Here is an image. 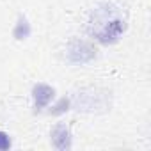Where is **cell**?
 Returning <instances> with one entry per match:
<instances>
[{"mask_svg":"<svg viewBox=\"0 0 151 151\" xmlns=\"http://www.w3.org/2000/svg\"><path fill=\"white\" fill-rule=\"evenodd\" d=\"M89 34L101 45H114L121 39L126 30V18L121 9L114 4H100L89 18L87 23Z\"/></svg>","mask_w":151,"mask_h":151,"instance_id":"6da1fadb","label":"cell"},{"mask_svg":"<svg viewBox=\"0 0 151 151\" xmlns=\"http://www.w3.org/2000/svg\"><path fill=\"white\" fill-rule=\"evenodd\" d=\"M71 107L78 112H105L109 103V93L100 89H82L71 100Z\"/></svg>","mask_w":151,"mask_h":151,"instance_id":"7a4b0ae2","label":"cell"},{"mask_svg":"<svg viewBox=\"0 0 151 151\" xmlns=\"http://www.w3.org/2000/svg\"><path fill=\"white\" fill-rule=\"evenodd\" d=\"M66 57L71 64H87L96 57V50L87 41L73 39L66 48Z\"/></svg>","mask_w":151,"mask_h":151,"instance_id":"3957f363","label":"cell"},{"mask_svg":"<svg viewBox=\"0 0 151 151\" xmlns=\"http://www.w3.org/2000/svg\"><path fill=\"white\" fill-rule=\"evenodd\" d=\"M50 140H52V146L59 151H66V149H71L73 146V133H71V128L66 124V123H57L52 132H50Z\"/></svg>","mask_w":151,"mask_h":151,"instance_id":"277c9868","label":"cell"},{"mask_svg":"<svg viewBox=\"0 0 151 151\" xmlns=\"http://www.w3.org/2000/svg\"><path fill=\"white\" fill-rule=\"evenodd\" d=\"M55 98V89L48 84H36L32 89V100H34V109L36 112L45 110L46 107H50V103Z\"/></svg>","mask_w":151,"mask_h":151,"instance_id":"5b68a950","label":"cell"},{"mask_svg":"<svg viewBox=\"0 0 151 151\" xmlns=\"http://www.w3.org/2000/svg\"><path fill=\"white\" fill-rule=\"evenodd\" d=\"M30 23H29V20L25 18V16H18V22H16V25H14V29H13V36L18 39V41H22V39H27L29 36H30Z\"/></svg>","mask_w":151,"mask_h":151,"instance_id":"8992f818","label":"cell"},{"mask_svg":"<svg viewBox=\"0 0 151 151\" xmlns=\"http://www.w3.org/2000/svg\"><path fill=\"white\" fill-rule=\"evenodd\" d=\"M69 109H71V100L64 96V98L57 100V101L50 107V114H53V116H62V114H66Z\"/></svg>","mask_w":151,"mask_h":151,"instance_id":"52a82bcc","label":"cell"},{"mask_svg":"<svg viewBox=\"0 0 151 151\" xmlns=\"http://www.w3.org/2000/svg\"><path fill=\"white\" fill-rule=\"evenodd\" d=\"M11 147H13V140H11L9 133L0 130V151H9Z\"/></svg>","mask_w":151,"mask_h":151,"instance_id":"ba28073f","label":"cell"}]
</instances>
